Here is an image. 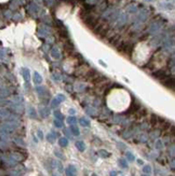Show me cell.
Returning <instances> with one entry per match:
<instances>
[{
    "mask_svg": "<svg viewBox=\"0 0 175 176\" xmlns=\"http://www.w3.org/2000/svg\"><path fill=\"white\" fill-rule=\"evenodd\" d=\"M66 175L67 176H76V169L74 165H69L66 169Z\"/></svg>",
    "mask_w": 175,
    "mask_h": 176,
    "instance_id": "obj_1",
    "label": "cell"
},
{
    "mask_svg": "<svg viewBox=\"0 0 175 176\" xmlns=\"http://www.w3.org/2000/svg\"><path fill=\"white\" fill-rule=\"evenodd\" d=\"M80 124L82 127H90V121L88 119H85V118H81L80 119Z\"/></svg>",
    "mask_w": 175,
    "mask_h": 176,
    "instance_id": "obj_2",
    "label": "cell"
},
{
    "mask_svg": "<svg viewBox=\"0 0 175 176\" xmlns=\"http://www.w3.org/2000/svg\"><path fill=\"white\" fill-rule=\"evenodd\" d=\"M76 147H77L80 151H83L84 149H85V146H84L83 142H77V143H76Z\"/></svg>",
    "mask_w": 175,
    "mask_h": 176,
    "instance_id": "obj_3",
    "label": "cell"
},
{
    "mask_svg": "<svg viewBox=\"0 0 175 176\" xmlns=\"http://www.w3.org/2000/svg\"><path fill=\"white\" fill-rule=\"evenodd\" d=\"M58 144H60V146H62V147H66L68 144V141L65 137H62V138H60V141H58Z\"/></svg>",
    "mask_w": 175,
    "mask_h": 176,
    "instance_id": "obj_4",
    "label": "cell"
},
{
    "mask_svg": "<svg viewBox=\"0 0 175 176\" xmlns=\"http://www.w3.org/2000/svg\"><path fill=\"white\" fill-rule=\"evenodd\" d=\"M71 132H72V134H74V135H76V136H78V135L80 134L78 127H71Z\"/></svg>",
    "mask_w": 175,
    "mask_h": 176,
    "instance_id": "obj_5",
    "label": "cell"
},
{
    "mask_svg": "<svg viewBox=\"0 0 175 176\" xmlns=\"http://www.w3.org/2000/svg\"><path fill=\"white\" fill-rule=\"evenodd\" d=\"M67 122L69 123V124H75V123L77 122V120H76L75 117H70V118L67 119Z\"/></svg>",
    "mask_w": 175,
    "mask_h": 176,
    "instance_id": "obj_6",
    "label": "cell"
},
{
    "mask_svg": "<svg viewBox=\"0 0 175 176\" xmlns=\"http://www.w3.org/2000/svg\"><path fill=\"white\" fill-rule=\"evenodd\" d=\"M100 157L107 158V157H109V156H110V153H108L107 151H105V150H100Z\"/></svg>",
    "mask_w": 175,
    "mask_h": 176,
    "instance_id": "obj_7",
    "label": "cell"
},
{
    "mask_svg": "<svg viewBox=\"0 0 175 176\" xmlns=\"http://www.w3.org/2000/svg\"><path fill=\"white\" fill-rule=\"evenodd\" d=\"M54 125H55L56 127H63V123L61 122V120H55V121H54Z\"/></svg>",
    "mask_w": 175,
    "mask_h": 176,
    "instance_id": "obj_8",
    "label": "cell"
},
{
    "mask_svg": "<svg viewBox=\"0 0 175 176\" xmlns=\"http://www.w3.org/2000/svg\"><path fill=\"white\" fill-rule=\"evenodd\" d=\"M119 163H120V165H121L122 167H126V166H128V164H126L125 160H123V159H120V160H119Z\"/></svg>",
    "mask_w": 175,
    "mask_h": 176,
    "instance_id": "obj_9",
    "label": "cell"
},
{
    "mask_svg": "<svg viewBox=\"0 0 175 176\" xmlns=\"http://www.w3.org/2000/svg\"><path fill=\"white\" fill-rule=\"evenodd\" d=\"M126 158H128L130 161H134V157H133V155L131 152H126Z\"/></svg>",
    "mask_w": 175,
    "mask_h": 176,
    "instance_id": "obj_10",
    "label": "cell"
},
{
    "mask_svg": "<svg viewBox=\"0 0 175 176\" xmlns=\"http://www.w3.org/2000/svg\"><path fill=\"white\" fill-rule=\"evenodd\" d=\"M54 115H55V117L57 118L58 120H63V116H62L60 112H57V111H55V112H54Z\"/></svg>",
    "mask_w": 175,
    "mask_h": 176,
    "instance_id": "obj_11",
    "label": "cell"
},
{
    "mask_svg": "<svg viewBox=\"0 0 175 176\" xmlns=\"http://www.w3.org/2000/svg\"><path fill=\"white\" fill-rule=\"evenodd\" d=\"M144 173H147V174H149L150 173V166H148V165H146V166H144Z\"/></svg>",
    "mask_w": 175,
    "mask_h": 176,
    "instance_id": "obj_12",
    "label": "cell"
},
{
    "mask_svg": "<svg viewBox=\"0 0 175 176\" xmlns=\"http://www.w3.org/2000/svg\"><path fill=\"white\" fill-rule=\"evenodd\" d=\"M38 136H39L40 138H42V137H43V135H42V132H41V131H38Z\"/></svg>",
    "mask_w": 175,
    "mask_h": 176,
    "instance_id": "obj_13",
    "label": "cell"
},
{
    "mask_svg": "<svg viewBox=\"0 0 175 176\" xmlns=\"http://www.w3.org/2000/svg\"><path fill=\"white\" fill-rule=\"evenodd\" d=\"M69 112L71 113V115H74V113H75V110H72V109H70V110H69Z\"/></svg>",
    "mask_w": 175,
    "mask_h": 176,
    "instance_id": "obj_14",
    "label": "cell"
},
{
    "mask_svg": "<svg viewBox=\"0 0 175 176\" xmlns=\"http://www.w3.org/2000/svg\"><path fill=\"white\" fill-rule=\"evenodd\" d=\"M143 176H144V175H143Z\"/></svg>",
    "mask_w": 175,
    "mask_h": 176,
    "instance_id": "obj_15",
    "label": "cell"
}]
</instances>
